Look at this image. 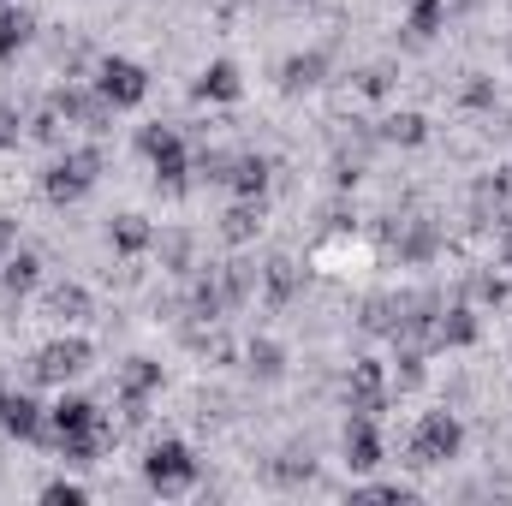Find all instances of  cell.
Masks as SVG:
<instances>
[{
	"label": "cell",
	"mask_w": 512,
	"mask_h": 506,
	"mask_svg": "<svg viewBox=\"0 0 512 506\" xmlns=\"http://www.w3.org/2000/svg\"><path fill=\"white\" fill-rule=\"evenodd\" d=\"M96 179H102V149H96V143H84V149H66V155L48 167L42 197H48V203H78Z\"/></svg>",
	"instance_id": "6da1fadb"
},
{
	"label": "cell",
	"mask_w": 512,
	"mask_h": 506,
	"mask_svg": "<svg viewBox=\"0 0 512 506\" xmlns=\"http://www.w3.org/2000/svg\"><path fill=\"white\" fill-rule=\"evenodd\" d=\"M459 447H465V429H459L453 411H423L417 417V429H411V465H447V459H459Z\"/></svg>",
	"instance_id": "7a4b0ae2"
},
{
	"label": "cell",
	"mask_w": 512,
	"mask_h": 506,
	"mask_svg": "<svg viewBox=\"0 0 512 506\" xmlns=\"http://www.w3.org/2000/svg\"><path fill=\"white\" fill-rule=\"evenodd\" d=\"M143 477H149V489L179 495V489H191V483H197V459H191V447H185V441H155V447H149V459H143Z\"/></svg>",
	"instance_id": "3957f363"
},
{
	"label": "cell",
	"mask_w": 512,
	"mask_h": 506,
	"mask_svg": "<svg viewBox=\"0 0 512 506\" xmlns=\"http://www.w3.org/2000/svg\"><path fill=\"white\" fill-rule=\"evenodd\" d=\"M96 90H102L108 108H137L149 96V72L137 60H102L96 66Z\"/></svg>",
	"instance_id": "277c9868"
},
{
	"label": "cell",
	"mask_w": 512,
	"mask_h": 506,
	"mask_svg": "<svg viewBox=\"0 0 512 506\" xmlns=\"http://www.w3.org/2000/svg\"><path fill=\"white\" fill-rule=\"evenodd\" d=\"M137 149L149 155V167H155V179H161V185H179V179H185V143H179V131L143 126Z\"/></svg>",
	"instance_id": "5b68a950"
},
{
	"label": "cell",
	"mask_w": 512,
	"mask_h": 506,
	"mask_svg": "<svg viewBox=\"0 0 512 506\" xmlns=\"http://www.w3.org/2000/svg\"><path fill=\"white\" fill-rule=\"evenodd\" d=\"M84 370H90V340H54L30 364L36 381H72V376H84Z\"/></svg>",
	"instance_id": "8992f818"
},
{
	"label": "cell",
	"mask_w": 512,
	"mask_h": 506,
	"mask_svg": "<svg viewBox=\"0 0 512 506\" xmlns=\"http://www.w3.org/2000/svg\"><path fill=\"white\" fill-rule=\"evenodd\" d=\"M346 399H352V411H382L387 405V370L376 364V358H358L352 364V376H346Z\"/></svg>",
	"instance_id": "52a82bcc"
},
{
	"label": "cell",
	"mask_w": 512,
	"mask_h": 506,
	"mask_svg": "<svg viewBox=\"0 0 512 506\" xmlns=\"http://www.w3.org/2000/svg\"><path fill=\"white\" fill-rule=\"evenodd\" d=\"M346 465L352 471H376L382 465V435H376L370 411H352V423H346Z\"/></svg>",
	"instance_id": "ba28073f"
},
{
	"label": "cell",
	"mask_w": 512,
	"mask_h": 506,
	"mask_svg": "<svg viewBox=\"0 0 512 506\" xmlns=\"http://www.w3.org/2000/svg\"><path fill=\"white\" fill-rule=\"evenodd\" d=\"M42 423H48V411H42L30 393H6V387H0V429H6V435L36 441V435H42Z\"/></svg>",
	"instance_id": "9c48e42d"
},
{
	"label": "cell",
	"mask_w": 512,
	"mask_h": 506,
	"mask_svg": "<svg viewBox=\"0 0 512 506\" xmlns=\"http://www.w3.org/2000/svg\"><path fill=\"white\" fill-rule=\"evenodd\" d=\"M54 114H66V120H78V126L102 131L108 102H102V90H96V84H90V90H60V96H54Z\"/></svg>",
	"instance_id": "30bf717a"
},
{
	"label": "cell",
	"mask_w": 512,
	"mask_h": 506,
	"mask_svg": "<svg viewBox=\"0 0 512 506\" xmlns=\"http://www.w3.org/2000/svg\"><path fill=\"white\" fill-rule=\"evenodd\" d=\"M161 387V364H149V358H131L126 370H120V399H126V411H143V399Z\"/></svg>",
	"instance_id": "8fae6325"
},
{
	"label": "cell",
	"mask_w": 512,
	"mask_h": 506,
	"mask_svg": "<svg viewBox=\"0 0 512 506\" xmlns=\"http://www.w3.org/2000/svg\"><path fill=\"white\" fill-rule=\"evenodd\" d=\"M239 66L233 60H215V66H203V78H197V102H239Z\"/></svg>",
	"instance_id": "7c38bea8"
},
{
	"label": "cell",
	"mask_w": 512,
	"mask_h": 506,
	"mask_svg": "<svg viewBox=\"0 0 512 506\" xmlns=\"http://www.w3.org/2000/svg\"><path fill=\"white\" fill-rule=\"evenodd\" d=\"M108 239H114V251H120V256H143L149 245H155V233H149V221H143V215H120V221L108 227Z\"/></svg>",
	"instance_id": "4fadbf2b"
},
{
	"label": "cell",
	"mask_w": 512,
	"mask_h": 506,
	"mask_svg": "<svg viewBox=\"0 0 512 506\" xmlns=\"http://www.w3.org/2000/svg\"><path fill=\"white\" fill-rule=\"evenodd\" d=\"M262 280H268V298H274V304H292V292L304 286V268H298L292 256H274V262L262 268Z\"/></svg>",
	"instance_id": "5bb4252c"
},
{
	"label": "cell",
	"mask_w": 512,
	"mask_h": 506,
	"mask_svg": "<svg viewBox=\"0 0 512 506\" xmlns=\"http://www.w3.org/2000/svg\"><path fill=\"white\" fill-rule=\"evenodd\" d=\"M30 30H36V18L24 6H6L0 12V60H18V48L30 42Z\"/></svg>",
	"instance_id": "9a60e30c"
},
{
	"label": "cell",
	"mask_w": 512,
	"mask_h": 506,
	"mask_svg": "<svg viewBox=\"0 0 512 506\" xmlns=\"http://www.w3.org/2000/svg\"><path fill=\"white\" fill-rule=\"evenodd\" d=\"M483 328H477V310H447L435 322V346H471Z\"/></svg>",
	"instance_id": "2e32d148"
},
{
	"label": "cell",
	"mask_w": 512,
	"mask_h": 506,
	"mask_svg": "<svg viewBox=\"0 0 512 506\" xmlns=\"http://www.w3.org/2000/svg\"><path fill=\"white\" fill-rule=\"evenodd\" d=\"M30 286H36V256H30V251H12L6 262H0V292H6V298H12V292L24 298Z\"/></svg>",
	"instance_id": "e0dca14e"
},
{
	"label": "cell",
	"mask_w": 512,
	"mask_h": 506,
	"mask_svg": "<svg viewBox=\"0 0 512 506\" xmlns=\"http://www.w3.org/2000/svg\"><path fill=\"white\" fill-rule=\"evenodd\" d=\"M441 24H447V6H441V0H411V18H405L411 42H429V36H441Z\"/></svg>",
	"instance_id": "ac0fdd59"
},
{
	"label": "cell",
	"mask_w": 512,
	"mask_h": 506,
	"mask_svg": "<svg viewBox=\"0 0 512 506\" xmlns=\"http://www.w3.org/2000/svg\"><path fill=\"white\" fill-rule=\"evenodd\" d=\"M256 227H262V203H256V197H245L239 209H227V221H221V233H227L233 245H245V239H256Z\"/></svg>",
	"instance_id": "d6986e66"
},
{
	"label": "cell",
	"mask_w": 512,
	"mask_h": 506,
	"mask_svg": "<svg viewBox=\"0 0 512 506\" xmlns=\"http://www.w3.org/2000/svg\"><path fill=\"white\" fill-rule=\"evenodd\" d=\"M322 66H328L322 54H292L286 72H280V84H286V90H310V84H322Z\"/></svg>",
	"instance_id": "ffe728a7"
},
{
	"label": "cell",
	"mask_w": 512,
	"mask_h": 506,
	"mask_svg": "<svg viewBox=\"0 0 512 506\" xmlns=\"http://www.w3.org/2000/svg\"><path fill=\"white\" fill-rule=\"evenodd\" d=\"M48 310H54L60 322H78V316L90 310V292H84V286H54V292H48Z\"/></svg>",
	"instance_id": "44dd1931"
},
{
	"label": "cell",
	"mask_w": 512,
	"mask_h": 506,
	"mask_svg": "<svg viewBox=\"0 0 512 506\" xmlns=\"http://www.w3.org/2000/svg\"><path fill=\"white\" fill-rule=\"evenodd\" d=\"M233 185H239V197H262L268 191V167L256 161V155H245V161H233V173H227Z\"/></svg>",
	"instance_id": "7402d4cb"
},
{
	"label": "cell",
	"mask_w": 512,
	"mask_h": 506,
	"mask_svg": "<svg viewBox=\"0 0 512 506\" xmlns=\"http://www.w3.org/2000/svg\"><path fill=\"white\" fill-rule=\"evenodd\" d=\"M251 370H256V376H262V381L286 376V352H280L274 340H256V346H251Z\"/></svg>",
	"instance_id": "603a6c76"
},
{
	"label": "cell",
	"mask_w": 512,
	"mask_h": 506,
	"mask_svg": "<svg viewBox=\"0 0 512 506\" xmlns=\"http://www.w3.org/2000/svg\"><path fill=\"white\" fill-rule=\"evenodd\" d=\"M387 137L393 143H423V114H393L387 120Z\"/></svg>",
	"instance_id": "cb8c5ba5"
},
{
	"label": "cell",
	"mask_w": 512,
	"mask_h": 506,
	"mask_svg": "<svg viewBox=\"0 0 512 506\" xmlns=\"http://www.w3.org/2000/svg\"><path fill=\"white\" fill-rule=\"evenodd\" d=\"M465 102H471V108H489V102H495V84H489V78H471V84H465Z\"/></svg>",
	"instance_id": "d4e9b609"
},
{
	"label": "cell",
	"mask_w": 512,
	"mask_h": 506,
	"mask_svg": "<svg viewBox=\"0 0 512 506\" xmlns=\"http://www.w3.org/2000/svg\"><path fill=\"white\" fill-rule=\"evenodd\" d=\"M18 114H12V108H0V149H12V143H18Z\"/></svg>",
	"instance_id": "484cf974"
},
{
	"label": "cell",
	"mask_w": 512,
	"mask_h": 506,
	"mask_svg": "<svg viewBox=\"0 0 512 506\" xmlns=\"http://www.w3.org/2000/svg\"><path fill=\"white\" fill-rule=\"evenodd\" d=\"M42 495H48V501H84V489H78V483H48Z\"/></svg>",
	"instance_id": "4316f807"
},
{
	"label": "cell",
	"mask_w": 512,
	"mask_h": 506,
	"mask_svg": "<svg viewBox=\"0 0 512 506\" xmlns=\"http://www.w3.org/2000/svg\"><path fill=\"white\" fill-rule=\"evenodd\" d=\"M12 245H18V227H12V221H6V215H0V262H6V256H12Z\"/></svg>",
	"instance_id": "83f0119b"
}]
</instances>
